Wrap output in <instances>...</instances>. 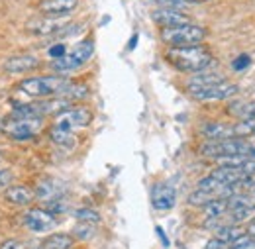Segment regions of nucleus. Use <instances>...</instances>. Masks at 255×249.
I'll list each match as a JSON object with an SVG mask.
<instances>
[{"mask_svg": "<svg viewBox=\"0 0 255 249\" xmlns=\"http://www.w3.org/2000/svg\"><path fill=\"white\" fill-rule=\"evenodd\" d=\"M89 87L87 85H83V83H73V81H69L67 83V87L63 89V93L59 94L61 98L65 100H69L71 104H75V102H79V100H85L87 96H89Z\"/></svg>", "mask_w": 255, "mask_h": 249, "instance_id": "nucleus-17", "label": "nucleus"}, {"mask_svg": "<svg viewBox=\"0 0 255 249\" xmlns=\"http://www.w3.org/2000/svg\"><path fill=\"white\" fill-rule=\"evenodd\" d=\"M67 26L65 18H51V16H33L26 22V31L32 35L47 37V35H57Z\"/></svg>", "mask_w": 255, "mask_h": 249, "instance_id": "nucleus-9", "label": "nucleus"}, {"mask_svg": "<svg viewBox=\"0 0 255 249\" xmlns=\"http://www.w3.org/2000/svg\"><path fill=\"white\" fill-rule=\"evenodd\" d=\"M230 114H234L240 120H255V104L250 102H234L230 104Z\"/></svg>", "mask_w": 255, "mask_h": 249, "instance_id": "nucleus-22", "label": "nucleus"}, {"mask_svg": "<svg viewBox=\"0 0 255 249\" xmlns=\"http://www.w3.org/2000/svg\"><path fill=\"white\" fill-rule=\"evenodd\" d=\"M43 248L47 249H71L73 248V238L69 234H53L43 242Z\"/></svg>", "mask_w": 255, "mask_h": 249, "instance_id": "nucleus-23", "label": "nucleus"}, {"mask_svg": "<svg viewBox=\"0 0 255 249\" xmlns=\"http://www.w3.org/2000/svg\"><path fill=\"white\" fill-rule=\"evenodd\" d=\"M204 249H230V246L226 242H222V240H218V238H212Z\"/></svg>", "mask_w": 255, "mask_h": 249, "instance_id": "nucleus-31", "label": "nucleus"}, {"mask_svg": "<svg viewBox=\"0 0 255 249\" xmlns=\"http://www.w3.org/2000/svg\"><path fill=\"white\" fill-rule=\"evenodd\" d=\"M200 133L206 139H228V137H238L236 135V125L222 124V122H208L202 125Z\"/></svg>", "mask_w": 255, "mask_h": 249, "instance_id": "nucleus-16", "label": "nucleus"}, {"mask_svg": "<svg viewBox=\"0 0 255 249\" xmlns=\"http://www.w3.org/2000/svg\"><path fill=\"white\" fill-rule=\"evenodd\" d=\"M22 224L32 230V232H49L55 228L57 220H55V214H51L47 208H30L24 216H22Z\"/></svg>", "mask_w": 255, "mask_h": 249, "instance_id": "nucleus-10", "label": "nucleus"}, {"mask_svg": "<svg viewBox=\"0 0 255 249\" xmlns=\"http://www.w3.org/2000/svg\"><path fill=\"white\" fill-rule=\"evenodd\" d=\"M41 120H16L12 116L0 120V131L14 141H30L37 135Z\"/></svg>", "mask_w": 255, "mask_h": 249, "instance_id": "nucleus-6", "label": "nucleus"}, {"mask_svg": "<svg viewBox=\"0 0 255 249\" xmlns=\"http://www.w3.org/2000/svg\"><path fill=\"white\" fill-rule=\"evenodd\" d=\"M49 137H51V141H53L55 145H59V147H63V149L75 147V141H77V137L73 135V131L61 129V127H57V125H53V127L49 129Z\"/></svg>", "mask_w": 255, "mask_h": 249, "instance_id": "nucleus-18", "label": "nucleus"}, {"mask_svg": "<svg viewBox=\"0 0 255 249\" xmlns=\"http://www.w3.org/2000/svg\"><path fill=\"white\" fill-rule=\"evenodd\" d=\"M59 194H61V190L55 188V183H53V181H43L39 187L35 188V196L41 198V200H45V202L59 198Z\"/></svg>", "mask_w": 255, "mask_h": 249, "instance_id": "nucleus-24", "label": "nucleus"}, {"mask_svg": "<svg viewBox=\"0 0 255 249\" xmlns=\"http://www.w3.org/2000/svg\"><path fill=\"white\" fill-rule=\"evenodd\" d=\"M250 157H252V159L255 161V147H252V151H250Z\"/></svg>", "mask_w": 255, "mask_h": 249, "instance_id": "nucleus-37", "label": "nucleus"}, {"mask_svg": "<svg viewBox=\"0 0 255 249\" xmlns=\"http://www.w3.org/2000/svg\"><path fill=\"white\" fill-rule=\"evenodd\" d=\"M65 53H67L65 43H55V45H51V47L47 49V55H49L51 59H59V57H63Z\"/></svg>", "mask_w": 255, "mask_h": 249, "instance_id": "nucleus-29", "label": "nucleus"}, {"mask_svg": "<svg viewBox=\"0 0 255 249\" xmlns=\"http://www.w3.org/2000/svg\"><path fill=\"white\" fill-rule=\"evenodd\" d=\"M179 2H183V4H202L206 0H179Z\"/></svg>", "mask_w": 255, "mask_h": 249, "instance_id": "nucleus-35", "label": "nucleus"}, {"mask_svg": "<svg viewBox=\"0 0 255 249\" xmlns=\"http://www.w3.org/2000/svg\"><path fill=\"white\" fill-rule=\"evenodd\" d=\"M75 218L79 220V222H85V224H100V214L93 210V208H79V210H75Z\"/></svg>", "mask_w": 255, "mask_h": 249, "instance_id": "nucleus-25", "label": "nucleus"}, {"mask_svg": "<svg viewBox=\"0 0 255 249\" xmlns=\"http://www.w3.org/2000/svg\"><path fill=\"white\" fill-rule=\"evenodd\" d=\"M41 249H47V248H41Z\"/></svg>", "mask_w": 255, "mask_h": 249, "instance_id": "nucleus-40", "label": "nucleus"}, {"mask_svg": "<svg viewBox=\"0 0 255 249\" xmlns=\"http://www.w3.org/2000/svg\"><path fill=\"white\" fill-rule=\"evenodd\" d=\"M137 39H139V35H137V33H133V37H131V39H129V43H128V49H129V51H131V49H135Z\"/></svg>", "mask_w": 255, "mask_h": 249, "instance_id": "nucleus-34", "label": "nucleus"}, {"mask_svg": "<svg viewBox=\"0 0 255 249\" xmlns=\"http://www.w3.org/2000/svg\"><path fill=\"white\" fill-rule=\"evenodd\" d=\"M202 210H204V214H206V218H208V220L222 218L224 214L230 210V206H228V198H222V196H218V198L210 200L206 206H202Z\"/></svg>", "mask_w": 255, "mask_h": 249, "instance_id": "nucleus-19", "label": "nucleus"}, {"mask_svg": "<svg viewBox=\"0 0 255 249\" xmlns=\"http://www.w3.org/2000/svg\"><path fill=\"white\" fill-rule=\"evenodd\" d=\"M2 161H4V153H2V149H0V165H2Z\"/></svg>", "mask_w": 255, "mask_h": 249, "instance_id": "nucleus-38", "label": "nucleus"}, {"mask_svg": "<svg viewBox=\"0 0 255 249\" xmlns=\"http://www.w3.org/2000/svg\"><path fill=\"white\" fill-rule=\"evenodd\" d=\"M69 79H65L63 75H39V77H30L18 83V91L30 96V98H51V96H59L67 87Z\"/></svg>", "mask_w": 255, "mask_h": 249, "instance_id": "nucleus-2", "label": "nucleus"}, {"mask_svg": "<svg viewBox=\"0 0 255 249\" xmlns=\"http://www.w3.org/2000/svg\"><path fill=\"white\" fill-rule=\"evenodd\" d=\"M214 198H218V196H214V194H210V192H204V190H194L191 196H189V204L191 206H206L210 200H214Z\"/></svg>", "mask_w": 255, "mask_h": 249, "instance_id": "nucleus-26", "label": "nucleus"}, {"mask_svg": "<svg viewBox=\"0 0 255 249\" xmlns=\"http://www.w3.org/2000/svg\"><path fill=\"white\" fill-rule=\"evenodd\" d=\"M151 20L159 28H173V26L191 24V18L179 8H153L151 10Z\"/></svg>", "mask_w": 255, "mask_h": 249, "instance_id": "nucleus-12", "label": "nucleus"}, {"mask_svg": "<svg viewBox=\"0 0 255 249\" xmlns=\"http://www.w3.org/2000/svg\"><path fill=\"white\" fill-rule=\"evenodd\" d=\"M244 234H248V232H244L242 228H238V226H232V224H228V226H220L218 230H216V236L214 238H218V240H222L226 242L228 246H232L240 236H244Z\"/></svg>", "mask_w": 255, "mask_h": 249, "instance_id": "nucleus-21", "label": "nucleus"}, {"mask_svg": "<svg viewBox=\"0 0 255 249\" xmlns=\"http://www.w3.org/2000/svg\"><path fill=\"white\" fill-rule=\"evenodd\" d=\"M252 145L246 143L242 137H228V139H208L200 145V153L208 159H226V157L244 155L250 157Z\"/></svg>", "mask_w": 255, "mask_h": 249, "instance_id": "nucleus-5", "label": "nucleus"}, {"mask_svg": "<svg viewBox=\"0 0 255 249\" xmlns=\"http://www.w3.org/2000/svg\"><path fill=\"white\" fill-rule=\"evenodd\" d=\"M250 65H252V57H250L248 53H242V55H238V57L232 61V69H234V71H246Z\"/></svg>", "mask_w": 255, "mask_h": 249, "instance_id": "nucleus-28", "label": "nucleus"}, {"mask_svg": "<svg viewBox=\"0 0 255 249\" xmlns=\"http://www.w3.org/2000/svg\"><path fill=\"white\" fill-rule=\"evenodd\" d=\"M208 31L202 26L196 24H183V26H173V28H161V41L167 47H187L196 45L206 39Z\"/></svg>", "mask_w": 255, "mask_h": 249, "instance_id": "nucleus-3", "label": "nucleus"}, {"mask_svg": "<svg viewBox=\"0 0 255 249\" xmlns=\"http://www.w3.org/2000/svg\"><path fill=\"white\" fill-rule=\"evenodd\" d=\"M35 8L41 16L67 18L69 14H73L79 8V0H39Z\"/></svg>", "mask_w": 255, "mask_h": 249, "instance_id": "nucleus-11", "label": "nucleus"}, {"mask_svg": "<svg viewBox=\"0 0 255 249\" xmlns=\"http://www.w3.org/2000/svg\"><path fill=\"white\" fill-rule=\"evenodd\" d=\"M248 234H250V236H254V238H255V222H252V224L248 226Z\"/></svg>", "mask_w": 255, "mask_h": 249, "instance_id": "nucleus-36", "label": "nucleus"}, {"mask_svg": "<svg viewBox=\"0 0 255 249\" xmlns=\"http://www.w3.org/2000/svg\"><path fill=\"white\" fill-rule=\"evenodd\" d=\"M187 91L191 94L194 100H200V102H214V100H228L232 96L238 94V85H232L228 81L222 83H214V85H204V87H192L189 85Z\"/></svg>", "mask_w": 255, "mask_h": 249, "instance_id": "nucleus-7", "label": "nucleus"}, {"mask_svg": "<svg viewBox=\"0 0 255 249\" xmlns=\"http://www.w3.org/2000/svg\"><path fill=\"white\" fill-rule=\"evenodd\" d=\"M91 122H93L91 108H87V106H69L67 110L59 112L55 116V124L53 125L67 129V131H73L77 127H87Z\"/></svg>", "mask_w": 255, "mask_h": 249, "instance_id": "nucleus-8", "label": "nucleus"}, {"mask_svg": "<svg viewBox=\"0 0 255 249\" xmlns=\"http://www.w3.org/2000/svg\"><path fill=\"white\" fill-rule=\"evenodd\" d=\"M93 224H85V222H79V226L73 230V236H77L79 240H89V238H93V234H95V228H91Z\"/></svg>", "mask_w": 255, "mask_h": 249, "instance_id": "nucleus-27", "label": "nucleus"}, {"mask_svg": "<svg viewBox=\"0 0 255 249\" xmlns=\"http://www.w3.org/2000/svg\"><path fill=\"white\" fill-rule=\"evenodd\" d=\"M95 55V41L93 39H83L79 41L71 51H67L63 57L51 61V71L57 75H69L77 69H81L91 57Z\"/></svg>", "mask_w": 255, "mask_h": 249, "instance_id": "nucleus-4", "label": "nucleus"}, {"mask_svg": "<svg viewBox=\"0 0 255 249\" xmlns=\"http://www.w3.org/2000/svg\"><path fill=\"white\" fill-rule=\"evenodd\" d=\"M4 196H6V200L10 204L28 206L33 198H35V190H32V188L26 187V185H10V187L6 188Z\"/></svg>", "mask_w": 255, "mask_h": 249, "instance_id": "nucleus-15", "label": "nucleus"}, {"mask_svg": "<svg viewBox=\"0 0 255 249\" xmlns=\"http://www.w3.org/2000/svg\"><path fill=\"white\" fill-rule=\"evenodd\" d=\"M222 81H226L224 75H220V73H208V69H206V71L194 73L192 79L189 81V85H192V87H204V85H214V83H222Z\"/></svg>", "mask_w": 255, "mask_h": 249, "instance_id": "nucleus-20", "label": "nucleus"}, {"mask_svg": "<svg viewBox=\"0 0 255 249\" xmlns=\"http://www.w3.org/2000/svg\"><path fill=\"white\" fill-rule=\"evenodd\" d=\"M165 59L175 69L183 73H200L214 65V55L202 43L187 45V47H169L165 51Z\"/></svg>", "mask_w": 255, "mask_h": 249, "instance_id": "nucleus-1", "label": "nucleus"}, {"mask_svg": "<svg viewBox=\"0 0 255 249\" xmlns=\"http://www.w3.org/2000/svg\"><path fill=\"white\" fill-rule=\"evenodd\" d=\"M252 135H255V129H254V133H252Z\"/></svg>", "mask_w": 255, "mask_h": 249, "instance_id": "nucleus-39", "label": "nucleus"}, {"mask_svg": "<svg viewBox=\"0 0 255 249\" xmlns=\"http://www.w3.org/2000/svg\"><path fill=\"white\" fill-rule=\"evenodd\" d=\"M151 204L155 210H171L177 204V192L167 183H157L151 187Z\"/></svg>", "mask_w": 255, "mask_h": 249, "instance_id": "nucleus-14", "label": "nucleus"}, {"mask_svg": "<svg viewBox=\"0 0 255 249\" xmlns=\"http://www.w3.org/2000/svg\"><path fill=\"white\" fill-rule=\"evenodd\" d=\"M37 67H39V57L30 55V53L12 55V57H6L2 61V69L6 73H12V75H24V73H30Z\"/></svg>", "mask_w": 255, "mask_h": 249, "instance_id": "nucleus-13", "label": "nucleus"}, {"mask_svg": "<svg viewBox=\"0 0 255 249\" xmlns=\"http://www.w3.org/2000/svg\"><path fill=\"white\" fill-rule=\"evenodd\" d=\"M12 181H14L12 171H8V169H0V188H8L10 185H12Z\"/></svg>", "mask_w": 255, "mask_h": 249, "instance_id": "nucleus-30", "label": "nucleus"}, {"mask_svg": "<svg viewBox=\"0 0 255 249\" xmlns=\"http://www.w3.org/2000/svg\"><path fill=\"white\" fill-rule=\"evenodd\" d=\"M155 232H157V236H159V240H161V244L165 246V248H169V240H167V236H165V232H163V228H155Z\"/></svg>", "mask_w": 255, "mask_h": 249, "instance_id": "nucleus-33", "label": "nucleus"}, {"mask_svg": "<svg viewBox=\"0 0 255 249\" xmlns=\"http://www.w3.org/2000/svg\"><path fill=\"white\" fill-rule=\"evenodd\" d=\"M0 249H24V244H20V242H16V240H8V242H4Z\"/></svg>", "mask_w": 255, "mask_h": 249, "instance_id": "nucleus-32", "label": "nucleus"}]
</instances>
